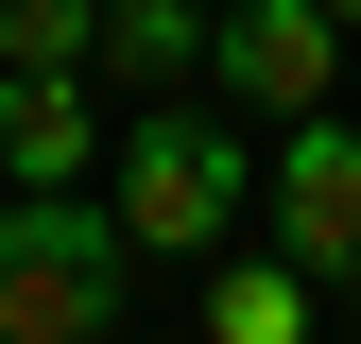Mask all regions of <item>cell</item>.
Instances as JSON below:
<instances>
[{
	"instance_id": "ba28073f",
	"label": "cell",
	"mask_w": 361,
	"mask_h": 344,
	"mask_svg": "<svg viewBox=\"0 0 361 344\" xmlns=\"http://www.w3.org/2000/svg\"><path fill=\"white\" fill-rule=\"evenodd\" d=\"M0 69H104V0H0Z\"/></svg>"
},
{
	"instance_id": "277c9868",
	"label": "cell",
	"mask_w": 361,
	"mask_h": 344,
	"mask_svg": "<svg viewBox=\"0 0 361 344\" xmlns=\"http://www.w3.org/2000/svg\"><path fill=\"white\" fill-rule=\"evenodd\" d=\"M276 241L310 276H361V121H276Z\"/></svg>"
},
{
	"instance_id": "52a82bcc",
	"label": "cell",
	"mask_w": 361,
	"mask_h": 344,
	"mask_svg": "<svg viewBox=\"0 0 361 344\" xmlns=\"http://www.w3.org/2000/svg\"><path fill=\"white\" fill-rule=\"evenodd\" d=\"M207 69V0H104V86H190Z\"/></svg>"
},
{
	"instance_id": "30bf717a",
	"label": "cell",
	"mask_w": 361,
	"mask_h": 344,
	"mask_svg": "<svg viewBox=\"0 0 361 344\" xmlns=\"http://www.w3.org/2000/svg\"><path fill=\"white\" fill-rule=\"evenodd\" d=\"M327 18H344V35H361V0H327Z\"/></svg>"
},
{
	"instance_id": "8992f818",
	"label": "cell",
	"mask_w": 361,
	"mask_h": 344,
	"mask_svg": "<svg viewBox=\"0 0 361 344\" xmlns=\"http://www.w3.org/2000/svg\"><path fill=\"white\" fill-rule=\"evenodd\" d=\"M310 310H327V276H310L293 241H276V258H224V241H207V344H293Z\"/></svg>"
},
{
	"instance_id": "3957f363",
	"label": "cell",
	"mask_w": 361,
	"mask_h": 344,
	"mask_svg": "<svg viewBox=\"0 0 361 344\" xmlns=\"http://www.w3.org/2000/svg\"><path fill=\"white\" fill-rule=\"evenodd\" d=\"M207 69H224L241 121H310L344 86V18H327V0H224V18H207Z\"/></svg>"
},
{
	"instance_id": "7a4b0ae2",
	"label": "cell",
	"mask_w": 361,
	"mask_h": 344,
	"mask_svg": "<svg viewBox=\"0 0 361 344\" xmlns=\"http://www.w3.org/2000/svg\"><path fill=\"white\" fill-rule=\"evenodd\" d=\"M121 241L138 258H207V241H241V207H258V172H241V138H224L207 104H138L121 121Z\"/></svg>"
},
{
	"instance_id": "6da1fadb",
	"label": "cell",
	"mask_w": 361,
	"mask_h": 344,
	"mask_svg": "<svg viewBox=\"0 0 361 344\" xmlns=\"http://www.w3.org/2000/svg\"><path fill=\"white\" fill-rule=\"evenodd\" d=\"M121 207H86V172L69 190H18L0 207V344H104L121 327Z\"/></svg>"
},
{
	"instance_id": "9c48e42d",
	"label": "cell",
	"mask_w": 361,
	"mask_h": 344,
	"mask_svg": "<svg viewBox=\"0 0 361 344\" xmlns=\"http://www.w3.org/2000/svg\"><path fill=\"white\" fill-rule=\"evenodd\" d=\"M327 310H344V327H361V276H327Z\"/></svg>"
},
{
	"instance_id": "5b68a950",
	"label": "cell",
	"mask_w": 361,
	"mask_h": 344,
	"mask_svg": "<svg viewBox=\"0 0 361 344\" xmlns=\"http://www.w3.org/2000/svg\"><path fill=\"white\" fill-rule=\"evenodd\" d=\"M0 172L18 190H69L86 172V69H0Z\"/></svg>"
}]
</instances>
